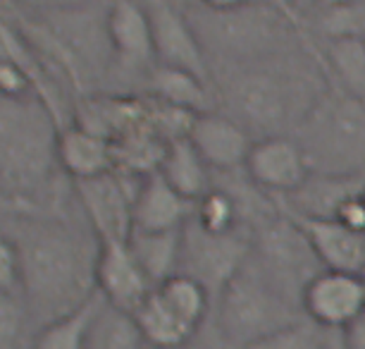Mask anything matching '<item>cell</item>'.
<instances>
[{"instance_id": "3957f363", "label": "cell", "mask_w": 365, "mask_h": 349, "mask_svg": "<svg viewBox=\"0 0 365 349\" xmlns=\"http://www.w3.org/2000/svg\"><path fill=\"white\" fill-rule=\"evenodd\" d=\"M296 129L313 173L365 175V98L336 86L318 96Z\"/></svg>"}, {"instance_id": "52a82bcc", "label": "cell", "mask_w": 365, "mask_h": 349, "mask_svg": "<svg viewBox=\"0 0 365 349\" xmlns=\"http://www.w3.org/2000/svg\"><path fill=\"white\" fill-rule=\"evenodd\" d=\"M253 254V239L239 228L215 235L198 225L194 218L182 230V268L179 273L201 280L210 294H220L227 283L244 268Z\"/></svg>"}, {"instance_id": "d6a6232c", "label": "cell", "mask_w": 365, "mask_h": 349, "mask_svg": "<svg viewBox=\"0 0 365 349\" xmlns=\"http://www.w3.org/2000/svg\"><path fill=\"white\" fill-rule=\"evenodd\" d=\"M203 8L208 10H215V12H227V10H237V8H244V5L253 3V0H201Z\"/></svg>"}, {"instance_id": "7a4b0ae2", "label": "cell", "mask_w": 365, "mask_h": 349, "mask_svg": "<svg viewBox=\"0 0 365 349\" xmlns=\"http://www.w3.org/2000/svg\"><path fill=\"white\" fill-rule=\"evenodd\" d=\"M60 168L55 111L38 93L0 98V184L5 203L29 211Z\"/></svg>"}, {"instance_id": "603a6c76", "label": "cell", "mask_w": 365, "mask_h": 349, "mask_svg": "<svg viewBox=\"0 0 365 349\" xmlns=\"http://www.w3.org/2000/svg\"><path fill=\"white\" fill-rule=\"evenodd\" d=\"M86 349H150L134 313L108 304L101 297L88 325Z\"/></svg>"}, {"instance_id": "7c38bea8", "label": "cell", "mask_w": 365, "mask_h": 349, "mask_svg": "<svg viewBox=\"0 0 365 349\" xmlns=\"http://www.w3.org/2000/svg\"><path fill=\"white\" fill-rule=\"evenodd\" d=\"M96 290L108 304L134 313L143 299L155 290L129 246V239H108L98 246L96 261Z\"/></svg>"}, {"instance_id": "e0dca14e", "label": "cell", "mask_w": 365, "mask_h": 349, "mask_svg": "<svg viewBox=\"0 0 365 349\" xmlns=\"http://www.w3.org/2000/svg\"><path fill=\"white\" fill-rule=\"evenodd\" d=\"M194 201L182 196L158 173L143 175L134 198V230L168 232L182 230L194 216Z\"/></svg>"}, {"instance_id": "7402d4cb", "label": "cell", "mask_w": 365, "mask_h": 349, "mask_svg": "<svg viewBox=\"0 0 365 349\" xmlns=\"http://www.w3.org/2000/svg\"><path fill=\"white\" fill-rule=\"evenodd\" d=\"M182 230H134L132 237H129V246H132V251L155 287L163 285L168 278L177 275L179 268H182Z\"/></svg>"}, {"instance_id": "1f68e13d", "label": "cell", "mask_w": 365, "mask_h": 349, "mask_svg": "<svg viewBox=\"0 0 365 349\" xmlns=\"http://www.w3.org/2000/svg\"><path fill=\"white\" fill-rule=\"evenodd\" d=\"M349 349H365V311L341 330Z\"/></svg>"}, {"instance_id": "cb8c5ba5", "label": "cell", "mask_w": 365, "mask_h": 349, "mask_svg": "<svg viewBox=\"0 0 365 349\" xmlns=\"http://www.w3.org/2000/svg\"><path fill=\"white\" fill-rule=\"evenodd\" d=\"M325 53L336 86L358 98H365V36L361 34L329 36Z\"/></svg>"}, {"instance_id": "74e56055", "label": "cell", "mask_w": 365, "mask_h": 349, "mask_svg": "<svg viewBox=\"0 0 365 349\" xmlns=\"http://www.w3.org/2000/svg\"><path fill=\"white\" fill-rule=\"evenodd\" d=\"M363 198H365V189H363Z\"/></svg>"}, {"instance_id": "4316f807", "label": "cell", "mask_w": 365, "mask_h": 349, "mask_svg": "<svg viewBox=\"0 0 365 349\" xmlns=\"http://www.w3.org/2000/svg\"><path fill=\"white\" fill-rule=\"evenodd\" d=\"M191 218L203 230L215 232V235H225V232L239 228V206L232 194L220 189H210L208 194L196 201L194 216Z\"/></svg>"}, {"instance_id": "d4e9b609", "label": "cell", "mask_w": 365, "mask_h": 349, "mask_svg": "<svg viewBox=\"0 0 365 349\" xmlns=\"http://www.w3.org/2000/svg\"><path fill=\"white\" fill-rule=\"evenodd\" d=\"M98 302L101 294H96L91 302H86L81 309L43 325L38 330L36 340H34V349H86L88 325H91Z\"/></svg>"}, {"instance_id": "6da1fadb", "label": "cell", "mask_w": 365, "mask_h": 349, "mask_svg": "<svg viewBox=\"0 0 365 349\" xmlns=\"http://www.w3.org/2000/svg\"><path fill=\"white\" fill-rule=\"evenodd\" d=\"M5 237L15 244L22 265V304L41 328L81 309L98 294L96 261L98 244L58 218L17 211L5 221Z\"/></svg>"}, {"instance_id": "d6986e66", "label": "cell", "mask_w": 365, "mask_h": 349, "mask_svg": "<svg viewBox=\"0 0 365 349\" xmlns=\"http://www.w3.org/2000/svg\"><path fill=\"white\" fill-rule=\"evenodd\" d=\"M158 173L194 203L210 191V166L203 161L189 136H177L168 141Z\"/></svg>"}, {"instance_id": "83f0119b", "label": "cell", "mask_w": 365, "mask_h": 349, "mask_svg": "<svg viewBox=\"0 0 365 349\" xmlns=\"http://www.w3.org/2000/svg\"><path fill=\"white\" fill-rule=\"evenodd\" d=\"M325 342H327V330L306 316L299 323L282 328V330L253 342L246 349H325Z\"/></svg>"}, {"instance_id": "836d02e7", "label": "cell", "mask_w": 365, "mask_h": 349, "mask_svg": "<svg viewBox=\"0 0 365 349\" xmlns=\"http://www.w3.org/2000/svg\"><path fill=\"white\" fill-rule=\"evenodd\" d=\"M325 349H349V347H346V342H344L341 330H327Z\"/></svg>"}, {"instance_id": "8d00e7d4", "label": "cell", "mask_w": 365, "mask_h": 349, "mask_svg": "<svg viewBox=\"0 0 365 349\" xmlns=\"http://www.w3.org/2000/svg\"><path fill=\"white\" fill-rule=\"evenodd\" d=\"M36 3H46V0H36ZM51 3H53V0H51Z\"/></svg>"}, {"instance_id": "9c48e42d", "label": "cell", "mask_w": 365, "mask_h": 349, "mask_svg": "<svg viewBox=\"0 0 365 349\" xmlns=\"http://www.w3.org/2000/svg\"><path fill=\"white\" fill-rule=\"evenodd\" d=\"M74 191H77L81 211H84L98 242L132 237L134 198L136 191H139V184L129 189L125 177L113 170V173L88 177V180H77Z\"/></svg>"}, {"instance_id": "30bf717a", "label": "cell", "mask_w": 365, "mask_h": 349, "mask_svg": "<svg viewBox=\"0 0 365 349\" xmlns=\"http://www.w3.org/2000/svg\"><path fill=\"white\" fill-rule=\"evenodd\" d=\"M153 31L158 65L179 67L208 81V56L194 22L177 8L175 0H141Z\"/></svg>"}, {"instance_id": "4fadbf2b", "label": "cell", "mask_w": 365, "mask_h": 349, "mask_svg": "<svg viewBox=\"0 0 365 349\" xmlns=\"http://www.w3.org/2000/svg\"><path fill=\"white\" fill-rule=\"evenodd\" d=\"M246 173L260 189L289 196L306 184L313 170L308 166L301 143L292 136L277 134L263 136L253 143L246 161Z\"/></svg>"}, {"instance_id": "ba28073f", "label": "cell", "mask_w": 365, "mask_h": 349, "mask_svg": "<svg viewBox=\"0 0 365 349\" xmlns=\"http://www.w3.org/2000/svg\"><path fill=\"white\" fill-rule=\"evenodd\" d=\"M208 17L196 24V34L201 36L203 46H217L227 51V56L237 58H256L270 53L274 46L279 44L282 31H284V22L277 10L263 8V5H244L237 10L215 12L208 10Z\"/></svg>"}, {"instance_id": "e575fe53", "label": "cell", "mask_w": 365, "mask_h": 349, "mask_svg": "<svg viewBox=\"0 0 365 349\" xmlns=\"http://www.w3.org/2000/svg\"><path fill=\"white\" fill-rule=\"evenodd\" d=\"M358 0H318L320 8L325 10H341V8H354Z\"/></svg>"}, {"instance_id": "9a60e30c", "label": "cell", "mask_w": 365, "mask_h": 349, "mask_svg": "<svg viewBox=\"0 0 365 349\" xmlns=\"http://www.w3.org/2000/svg\"><path fill=\"white\" fill-rule=\"evenodd\" d=\"M306 237L311 239L315 254L325 270L341 273H363L365 275V235L349 230L336 218H311L287 211Z\"/></svg>"}, {"instance_id": "f1b7e54d", "label": "cell", "mask_w": 365, "mask_h": 349, "mask_svg": "<svg viewBox=\"0 0 365 349\" xmlns=\"http://www.w3.org/2000/svg\"><path fill=\"white\" fill-rule=\"evenodd\" d=\"M22 285V265L15 244L3 235L0 239V290L3 294H15Z\"/></svg>"}, {"instance_id": "5b68a950", "label": "cell", "mask_w": 365, "mask_h": 349, "mask_svg": "<svg viewBox=\"0 0 365 349\" xmlns=\"http://www.w3.org/2000/svg\"><path fill=\"white\" fill-rule=\"evenodd\" d=\"M225 91L232 118L249 132H263V136H277L287 125L299 127L318 101L308 98L299 81L265 67L234 74Z\"/></svg>"}, {"instance_id": "f546056e", "label": "cell", "mask_w": 365, "mask_h": 349, "mask_svg": "<svg viewBox=\"0 0 365 349\" xmlns=\"http://www.w3.org/2000/svg\"><path fill=\"white\" fill-rule=\"evenodd\" d=\"M0 93L5 98H19V96L36 93V88L22 67L3 58L0 60Z\"/></svg>"}, {"instance_id": "ffe728a7", "label": "cell", "mask_w": 365, "mask_h": 349, "mask_svg": "<svg viewBox=\"0 0 365 349\" xmlns=\"http://www.w3.org/2000/svg\"><path fill=\"white\" fill-rule=\"evenodd\" d=\"M134 318L141 328L143 338L155 349L184 347L196 333L194 325H189L187 320L165 302V297L158 292V287L143 299L139 309L134 311Z\"/></svg>"}, {"instance_id": "4dcf8cb0", "label": "cell", "mask_w": 365, "mask_h": 349, "mask_svg": "<svg viewBox=\"0 0 365 349\" xmlns=\"http://www.w3.org/2000/svg\"><path fill=\"white\" fill-rule=\"evenodd\" d=\"M334 218L341 225H346L349 230L365 235V198H363V194H356V196L346 198V201L336 208Z\"/></svg>"}, {"instance_id": "5bb4252c", "label": "cell", "mask_w": 365, "mask_h": 349, "mask_svg": "<svg viewBox=\"0 0 365 349\" xmlns=\"http://www.w3.org/2000/svg\"><path fill=\"white\" fill-rule=\"evenodd\" d=\"M189 139L203 156V161L215 170L246 168L253 148V136L241 122L225 113H198L189 127Z\"/></svg>"}, {"instance_id": "8992f818", "label": "cell", "mask_w": 365, "mask_h": 349, "mask_svg": "<svg viewBox=\"0 0 365 349\" xmlns=\"http://www.w3.org/2000/svg\"><path fill=\"white\" fill-rule=\"evenodd\" d=\"M253 258L260 270L299 306L308 283L325 270L311 239L289 213L272 218L260 228L253 239Z\"/></svg>"}, {"instance_id": "484cf974", "label": "cell", "mask_w": 365, "mask_h": 349, "mask_svg": "<svg viewBox=\"0 0 365 349\" xmlns=\"http://www.w3.org/2000/svg\"><path fill=\"white\" fill-rule=\"evenodd\" d=\"M158 292L163 294L165 302H168L179 316L198 330V325L203 323L205 313L210 309V297H212L210 290L201 280L191 278L187 273H177V275L165 280L163 285H158Z\"/></svg>"}, {"instance_id": "2e32d148", "label": "cell", "mask_w": 365, "mask_h": 349, "mask_svg": "<svg viewBox=\"0 0 365 349\" xmlns=\"http://www.w3.org/2000/svg\"><path fill=\"white\" fill-rule=\"evenodd\" d=\"M108 44L122 65L150 67L158 65L153 31H150L148 12L141 0H113L106 17Z\"/></svg>"}, {"instance_id": "44dd1931", "label": "cell", "mask_w": 365, "mask_h": 349, "mask_svg": "<svg viewBox=\"0 0 365 349\" xmlns=\"http://www.w3.org/2000/svg\"><path fill=\"white\" fill-rule=\"evenodd\" d=\"M148 86L158 103L179 108L187 113H205L208 111V88H205V79H201L194 72L179 70V67L155 65L150 70Z\"/></svg>"}, {"instance_id": "277c9868", "label": "cell", "mask_w": 365, "mask_h": 349, "mask_svg": "<svg viewBox=\"0 0 365 349\" xmlns=\"http://www.w3.org/2000/svg\"><path fill=\"white\" fill-rule=\"evenodd\" d=\"M260 270L256 258L234 275L217 294V323L232 345L251 347L267 335L299 323L306 313Z\"/></svg>"}, {"instance_id": "8fae6325", "label": "cell", "mask_w": 365, "mask_h": 349, "mask_svg": "<svg viewBox=\"0 0 365 349\" xmlns=\"http://www.w3.org/2000/svg\"><path fill=\"white\" fill-rule=\"evenodd\" d=\"M301 309L325 330H344L365 311L363 273L322 270L303 290Z\"/></svg>"}, {"instance_id": "ac0fdd59", "label": "cell", "mask_w": 365, "mask_h": 349, "mask_svg": "<svg viewBox=\"0 0 365 349\" xmlns=\"http://www.w3.org/2000/svg\"><path fill=\"white\" fill-rule=\"evenodd\" d=\"M60 168L77 180H88L117 170L115 143L86 127H67L60 132Z\"/></svg>"}, {"instance_id": "d590c367", "label": "cell", "mask_w": 365, "mask_h": 349, "mask_svg": "<svg viewBox=\"0 0 365 349\" xmlns=\"http://www.w3.org/2000/svg\"><path fill=\"white\" fill-rule=\"evenodd\" d=\"M289 3H292L296 10H306V8H311V5H318V0H289Z\"/></svg>"}]
</instances>
